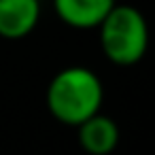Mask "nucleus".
Returning <instances> with one entry per match:
<instances>
[{
	"label": "nucleus",
	"mask_w": 155,
	"mask_h": 155,
	"mask_svg": "<svg viewBox=\"0 0 155 155\" xmlns=\"http://www.w3.org/2000/svg\"><path fill=\"white\" fill-rule=\"evenodd\" d=\"M104 87L100 77L85 66H68L60 70L47 87L49 113L66 123L79 127L83 121L100 113Z\"/></svg>",
	"instance_id": "1"
},
{
	"label": "nucleus",
	"mask_w": 155,
	"mask_h": 155,
	"mask_svg": "<svg viewBox=\"0 0 155 155\" xmlns=\"http://www.w3.org/2000/svg\"><path fill=\"white\" fill-rule=\"evenodd\" d=\"M98 34L102 53L115 66H134L149 49V24L132 5H115L98 26Z\"/></svg>",
	"instance_id": "2"
},
{
	"label": "nucleus",
	"mask_w": 155,
	"mask_h": 155,
	"mask_svg": "<svg viewBox=\"0 0 155 155\" xmlns=\"http://www.w3.org/2000/svg\"><path fill=\"white\" fill-rule=\"evenodd\" d=\"M41 21L38 0H0V36L17 41L36 30Z\"/></svg>",
	"instance_id": "3"
},
{
	"label": "nucleus",
	"mask_w": 155,
	"mask_h": 155,
	"mask_svg": "<svg viewBox=\"0 0 155 155\" xmlns=\"http://www.w3.org/2000/svg\"><path fill=\"white\" fill-rule=\"evenodd\" d=\"M115 5V0H53V11L70 28L98 30Z\"/></svg>",
	"instance_id": "4"
},
{
	"label": "nucleus",
	"mask_w": 155,
	"mask_h": 155,
	"mask_svg": "<svg viewBox=\"0 0 155 155\" xmlns=\"http://www.w3.org/2000/svg\"><path fill=\"white\" fill-rule=\"evenodd\" d=\"M79 142L89 155H108L119 142V127L110 117L98 113L79 125Z\"/></svg>",
	"instance_id": "5"
}]
</instances>
